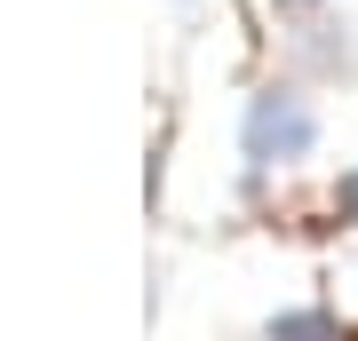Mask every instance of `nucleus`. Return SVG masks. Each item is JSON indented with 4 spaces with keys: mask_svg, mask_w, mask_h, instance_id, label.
<instances>
[{
    "mask_svg": "<svg viewBox=\"0 0 358 341\" xmlns=\"http://www.w3.org/2000/svg\"><path fill=\"white\" fill-rule=\"evenodd\" d=\"M310 135H319V112H310L294 88H271L255 112H247V159H263V167L303 159V151H310Z\"/></svg>",
    "mask_w": 358,
    "mask_h": 341,
    "instance_id": "obj_1",
    "label": "nucleus"
},
{
    "mask_svg": "<svg viewBox=\"0 0 358 341\" xmlns=\"http://www.w3.org/2000/svg\"><path fill=\"white\" fill-rule=\"evenodd\" d=\"M334 206H343V215L358 222V175H343V190H334Z\"/></svg>",
    "mask_w": 358,
    "mask_h": 341,
    "instance_id": "obj_3",
    "label": "nucleus"
},
{
    "mask_svg": "<svg viewBox=\"0 0 358 341\" xmlns=\"http://www.w3.org/2000/svg\"><path fill=\"white\" fill-rule=\"evenodd\" d=\"M271 341H350V326H334L327 310H294V317L271 326Z\"/></svg>",
    "mask_w": 358,
    "mask_h": 341,
    "instance_id": "obj_2",
    "label": "nucleus"
}]
</instances>
